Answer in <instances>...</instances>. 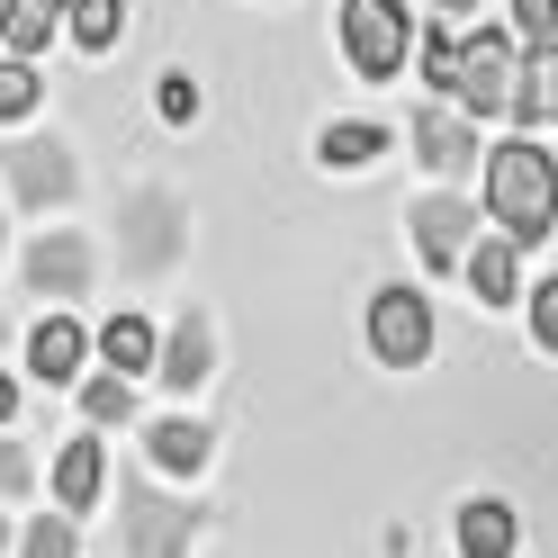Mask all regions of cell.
Returning <instances> with one entry per match:
<instances>
[{"label": "cell", "instance_id": "cell-1", "mask_svg": "<svg viewBox=\"0 0 558 558\" xmlns=\"http://www.w3.org/2000/svg\"><path fill=\"white\" fill-rule=\"evenodd\" d=\"M486 217H496L513 243H549V226H558V162L532 145V135H513V145L486 154Z\"/></svg>", "mask_w": 558, "mask_h": 558}, {"label": "cell", "instance_id": "cell-2", "mask_svg": "<svg viewBox=\"0 0 558 558\" xmlns=\"http://www.w3.org/2000/svg\"><path fill=\"white\" fill-rule=\"evenodd\" d=\"M405 46H414L405 0H342V63H352L361 82H397Z\"/></svg>", "mask_w": 558, "mask_h": 558}, {"label": "cell", "instance_id": "cell-3", "mask_svg": "<svg viewBox=\"0 0 558 558\" xmlns=\"http://www.w3.org/2000/svg\"><path fill=\"white\" fill-rule=\"evenodd\" d=\"M118 532H126L135 558H190L198 513H190V505H171V496H154V486L135 477V486H118Z\"/></svg>", "mask_w": 558, "mask_h": 558}, {"label": "cell", "instance_id": "cell-4", "mask_svg": "<svg viewBox=\"0 0 558 558\" xmlns=\"http://www.w3.org/2000/svg\"><path fill=\"white\" fill-rule=\"evenodd\" d=\"M369 352H378V369H424V352H433V306L414 298V289H378V298H369Z\"/></svg>", "mask_w": 558, "mask_h": 558}, {"label": "cell", "instance_id": "cell-5", "mask_svg": "<svg viewBox=\"0 0 558 558\" xmlns=\"http://www.w3.org/2000/svg\"><path fill=\"white\" fill-rule=\"evenodd\" d=\"M513 37L505 27H477V37H460V109H477V118H496V109H513Z\"/></svg>", "mask_w": 558, "mask_h": 558}, {"label": "cell", "instance_id": "cell-6", "mask_svg": "<svg viewBox=\"0 0 558 558\" xmlns=\"http://www.w3.org/2000/svg\"><path fill=\"white\" fill-rule=\"evenodd\" d=\"M118 217H126V262H135V270H162V262L190 243L181 198H171V190H126V207H118Z\"/></svg>", "mask_w": 558, "mask_h": 558}, {"label": "cell", "instance_id": "cell-7", "mask_svg": "<svg viewBox=\"0 0 558 558\" xmlns=\"http://www.w3.org/2000/svg\"><path fill=\"white\" fill-rule=\"evenodd\" d=\"M0 162H10V190L27 198V207H63L82 190V171H73V154L54 145V135H27V145H0Z\"/></svg>", "mask_w": 558, "mask_h": 558}, {"label": "cell", "instance_id": "cell-8", "mask_svg": "<svg viewBox=\"0 0 558 558\" xmlns=\"http://www.w3.org/2000/svg\"><path fill=\"white\" fill-rule=\"evenodd\" d=\"M414 253H424L433 270L469 262V253H477V207H460V198H424V207H414Z\"/></svg>", "mask_w": 558, "mask_h": 558}, {"label": "cell", "instance_id": "cell-9", "mask_svg": "<svg viewBox=\"0 0 558 558\" xmlns=\"http://www.w3.org/2000/svg\"><path fill=\"white\" fill-rule=\"evenodd\" d=\"M27 289L37 298H82L90 289V234H73V226L46 234L37 253H27Z\"/></svg>", "mask_w": 558, "mask_h": 558}, {"label": "cell", "instance_id": "cell-10", "mask_svg": "<svg viewBox=\"0 0 558 558\" xmlns=\"http://www.w3.org/2000/svg\"><path fill=\"white\" fill-rule=\"evenodd\" d=\"M82 352H90V333L73 316H46L37 333H27V369L46 378V388H63V378H82Z\"/></svg>", "mask_w": 558, "mask_h": 558}, {"label": "cell", "instance_id": "cell-11", "mask_svg": "<svg viewBox=\"0 0 558 558\" xmlns=\"http://www.w3.org/2000/svg\"><path fill=\"white\" fill-rule=\"evenodd\" d=\"M405 135H414V162H433V171H469L477 162V126H460L450 109H424Z\"/></svg>", "mask_w": 558, "mask_h": 558}, {"label": "cell", "instance_id": "cell-12", "mask_svg": "<svg viewBox=\"0 0 558 558\" xmlns=\"http://www.w3.org/2000/svg\"><path fill=\"white\" fill-rule=\"evenodd\" d=\"M99 477H109V450H99L90 433L63 441V460H54V505H63V513H90V505H99Z\"/></svg>", "mask_w": 558, "mask_h": 558}, {"label": "cell", "instance_id": "cell-13", "mask_svg": "<svg viewBox=\"0 0 558 558\" xmlns=\"http://www.w3.org/2000/svg\"><path fill=\"white\" fill-rule=\"evenodd\" d=\"M460 558H513V505L505 496H469L460 505Z\"/></svg>", "mask_w": 558, "mask_h": 558}, {"label": "cell", "instance_id": "cell-14", "mask_svg": "<svg viewBox=\"0 0 558 558\" xmlns=\"http://www.w3.org/2000/svg\"><path fill=\"white\" fill-rule=\"evenodd\" d=\"M207 352H217V342H207V316H181V333H171L162 342V361H154V378H162V388H198V378H207Z\"/></svg>", "mask_w": 558, "mask_h": 558}, {"label": "cell", "instance_id": "cell-15", "mask_svg": "<svg viewBox=\"0 0 558 558\" xmlns=\"http://www.w3.org/2000/svg\"><path fill=\"white\" fill-rule=\"evenodd\" d=\"M378 154H388V126H361V118H342V126L316 135V162H325V171H361V162H378Z\"/></svg>", "mask_w": 558, "mask_h": 558}, {"label": "cell", "instance_id": "cell-16", "mask_svg": "<svg viewBox=\"0 0 558 558\" xmlns=\"http://www.w3.org/2000/svg\"><path fill=\"white\" fill-rule=\"evenodd\" d=\"M513 253H522V243H513V234H496V243H477V253L460 262V270H469V289H477V306H505V298H513V279H522V270H513Z\"/></svg>", "mask_w": 558, "mask_h": 558}, {"label": "cell", "instance_id": "cell-17", "mask_svg": "<svg viewBox=\"0 0 558 558\" xmlns=\"http://www.w3.org/2000/svg\"><path fill=\"white\" fill-rule=\"evenodd\" d=\"M99 361H109V369H154L162 342H154L145 316H109V325H99Z\"/></svg>", "mask_w": 558, "mask_h": 558}, {"label": "cell", "instance_id": "cell-18", "mask_svg": "<svg viewBox=\"0 0 558 558\" xmlns=\"http://www.w3.org/2000/svg\"><path fill=\"white\" fill-rule=\"evenodd\" d=\"M513 118L522 126H558V46H532V73H522V90H513Z\"/></svg>", "mask_w": 558, "mask_h": 558}, {"label": "cell", "instance_id": "cell-19", "mask_svg": "<svg viewBox=\"0 0 558 558\" xmlns=\"http://www.w3.org/2000/svg\"><path fill=\"white\" fill-rule=\"evenodd\" d=\"M154 460H162L171 477H198V469H207V433L190 424V414H171V424H154Z\"/></svg>", "mask_w": 558, "mask_h": 558}, {"label": "cell", "instance_id": "cell-20", "mask_svg": "<svg viewBox=\"0 0 558 558\" xmlns=\"http://www.w3.org/2000/svg\"><path fill=\"white\" fill-rule=\"evenodd\" d=\"M126 37V0H73V46L82 54H109Z\"/></svg>", "mask_w": 558, "mask_h": 558}, {"label": "cell", "instance_id": "cell-21", "mask_svg": "<svg viewBox=\"0 0 558 558\" xmlns=\"http://www.w3.org/2000/svg\"><path fill=\"white\" fill-rule=\"evenodd\" d=\"M82 414H90V433L126 424V414H135V388H126V369H118V378H90V388H82Z\"/></svg>", "mask_w": 558, "mask_h": 558}, {"label": "cell", "instance_id": "cell-22", "mask_svg": "<svg viewBox=\"0 0 558 558\" xmlns=\"http://www.w3.org/2000/svg\"><path fill=\"white\" fill-rule=\"evenodd\" d=\"M37 63H27V54H10V63H0V126H19L27 109H37Z\"/></svg>", "mask_w": 558, "mask_h": 558}, {"label": "cell", "instance_id": "cell-23", "mask_svg": "<svg viewBox=\"0 0 558 558\" xmlns=\"http://www.w3.org/2000/svg\"><path fill=\"white\" fill-rule=\"evenodd\" d=\"M46 37H54V19H46V10H10V19H0V46L27 54V63L46 54Z\"/></svg>", "mask_w": 558, "mask_h": 558}, {"label": "cell", "instance_id": "cell-24", "mask_svg": "<svg viewBox=\"0 0 558 558\" xmlns=\"http://www.w3.org/2000/svg\"><path fill=\"white\" fill-rule=\"evenodd\" d=\"M19 558H73V513H63V505H54V513H37V532H27V549H19Z\"/></svg>", "mask_w": 558, "mask_h": 558}, {"label": "cell", "instance_id": "cell-25", "mask_svg": "<svg viewBox=\"0 0 558 558\" xmlns=\"http://www.w3.org/2000/svg\"><path fill=\"white\" fill-rule=\"evenodd\" d=\"M424 82L441 99H460V37H424Z\"/></svg>", "mask_w": 558, "mask_h": 558}, {"label": "cell", "instance_id": "cell-26", "mask_svg": "<svg viewBox=\"0 0 558 558\" xmlns=\"http://www.w3.org/2000/svg\"><path fill=\"white\" fill-rule=\"evenodd\" d=\"M513 27L532 46H558V0H513Z\"/></svg>", "mask_w": 558, "mask_h": 558}, {"label": "cell", "instance_id": "cell-27", "mask_svg": "<svg viewBox=\"0 0 558 558\" xmlns=\"http://www.w3.org/2000/svg\"><path fill=\"white\" fill-rule=\"evenodd\" d=\"M532 342H541V352H558V279H541V289H532Z\"/></svg>", "mask_w": 558, "mask_h": 558}, {"label": "cell", "instance_id": "cell-28", "mask_svg": "<svg viewBox=\"0 0 558 558\" xmlns=\"http://www.w3.org/2000/svg\"><path fill=\"white\" fill-rule=\"evenodd\" d=\"M162 118H171V126L198 118V82H190V73H162Z\"/></svg>", "mask_w": 558, "mask_h": 558}, {"label": "cell", "instance_id": "cell-29", "mask_svg": "<svg viewBox=\"0 0 558 558\" xmlns=\"http://www.w3.org/2000/svg\"><path fill=\"white\" fill-rule=\"evenodd\" d=\"M19 486H27V450L0 441V496H19Z\"/></svg>", "mask_w": 558, "mask_h": 558}, {"label": "cell", "instance_id": "cell-30", "mask_svg": "<svg viewBox=\"0 0 558 558\" xmlns=\"http://www.w3.org/2000/svg\"><path fill=\"white\" fill-rule=\"evenodd\" d=\"M10 10H46V19H73V0H10Z\"/></svg>", "mask_w": 558, "mask_h": 558}, {"label": "cell", "instance_id": "cell-31", "mask_svg": "<svg viewBox=\"0 0 558 558\" xmlns=\"http://www.w3.org/2000/svg\"><path fill=\"white\" fill-rule=\"evenodd\" d=\"M10 405H19V388H10V378H0V424H10Z\"/></svg>", "mask_w": 558, "mask_h": 558}, {"label": "cell", "instance_id": "cell-32", "mask_svg": "<svg viewBox=\"0 0 558 558\" xmlns=\"http://www.w3.org/2000/svg\"><path fill=\"white\" fill-rule=\"evenodd\" d=\"M433 10H477V0H433Z\"/></svg>", "mask_w": 558, "mask_h": 558}, {"label": "cell", "instance_id": "cell-33", "mask_svg": "<svg viewBox=\"0 0 558 558\" xmlns=\"http://www.w3.org/2000/svg\"><path fill=\"white\" fill-rule=\"evenodd\" d=\"M0 549H10V522H0Z\"/></svg>", "mask_w": 558, "mask_h": 558}, {"label": "cell", "instance_id": "cell-34", "mask_svg": "<svg viewBox=\"0 0 558 558\" xmlns=\"http://www.w3.org/2000/svg\"><path fill=\"white\" fill-rule=\"evenodd\" d=\"M0 226H10V217H0Z\"/></svg>", "mask_w": 558, "mask_h": 558}, {"label": "cell", "instance_id": "cell-35", "mask_svg": "<svg viewBox=\"0 0 558 558\" xmlns=\"http://www.w3.org/2000/svg\"><path fill=\"white\" fill-rule=\"evenodd\" d=\"M0 333H10V325H0Z\"/></svg>", "mask_w": 558, "mask_h": 558}]
</instances>
